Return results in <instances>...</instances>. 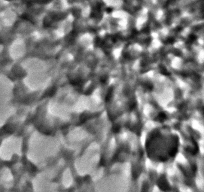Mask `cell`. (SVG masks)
I'll list each match as a JSON object with an SVG mask.
<instances>
[{"label": "cell", "mask_w": 204, "mask_h": 192, "mask_svg": "<svg viewBox=\"0 0 204 192\" xmlns=\"http://www.w3.org/2000/svg\"><path fill=\"white\" fill-rule=\"evenodd\" d=\"M158 185L160 189L164 192H168L170 190V185L165 176H161L158 180Z\"/></svg>", "instance_id": "6da1fadb"}]
</instances>
